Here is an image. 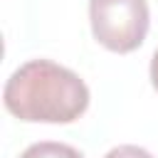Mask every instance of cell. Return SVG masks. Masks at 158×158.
<instances>
[{
  "mask_svg": "<svg viewBox=\"0 0 158 158\" xmlns=\"http://www.w3.org/2000/svg\"><path fill=\"white\" fill-rule=\"evenodd\" d=\"M2 101L20 121L72 123L89 106V86L77 72L52 59H30L5 81Z\"/></svg>",
  "mask_w": 158,
  "mask_h": 158,
  "instance_id": "6da1fadb",
  "label": "cell"
},
{
  "mask_svg": "<svg viewBox=\"0 0 158 158\" xmlns=\"http://www.w3.org/2000/svg\"><path fill=\"white\" fill-rule=\"evenodd\" d=\"M89 22L101 47L126 54L143 44L151 12L146 0H89Z\"/></svg>",
  "mask_w": 158,
  "mask_h": 158,
  "instance_id": "7a4b0ae2",
  "label": "cell"
},
{
  "mask_svg": "<svg viewBox=\"0 0 158 158\" xmlns=\"http://www.w3.org/2000/svg\"><path fill=\"white\" fill-rule=\"evenodd\" d=\"M20 158H84L74 146L59 141H40L22 151Z\"/></svg>",
  "mask_w": 158,
  "mask_h": 158,
  "instance_id": "3957f363",
  "label": "cell"
},
{
  "mask_svg": "<svg viewBox=\"0 0 158 158\" xmlns=\"http://www.w3.org/2000/svg\"><path fill=\"white\" fill-rule=\"evenodd\" d=\"M104 158H153L146 148H141V146H131V143H126V146H116V148H111Z\"/></svg>",
  "mask_w": 158,
  "mask_h": 158,
  "instance_id": "277c9868",
  "label": "cell"
},
{
  "mask_svg": "<svg viewBox=\"0 0 158 158\" xmlns=\"http://www.w3.org/2000/svg\"><path fill=\"white\" fill-rule=\"evenodd\" d=\"M151 84L158 91V49L153 52V59H151Z\"/></svg>",
  "mask_w": 158,
  "mask_h": 158,
  "instance_id": "5b68a950",
  "label": "cell"
}]
</instances>
